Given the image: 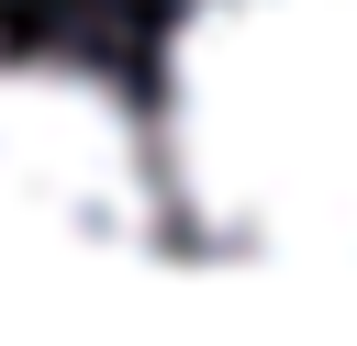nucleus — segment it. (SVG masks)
Wrapping results in <instances>:
<instances>
[{
    "instance_id": "obj_2",
    "label": "nucleus",
    "mask_w": 357,
    "mask_h": 346,
    "mask_svg": "<svg viewBox=\"0 0 357 346\" xmlns=\"http://www.w3.org/2000/svg\"><path fill=\"white\" fill-rule=\"evenodd\" d=\"M167 212V156L89 67L0 56V257L145 246Z\"/></svg>"
},
{
    "instance_id": "obj_1",
    "label": "nucleus",
    "mask_w": 357,
    "mask_h": 346,
    "mask_svg": "<svg viewBox=\"0 0 357 346\" xmlns=\"http://www.w3.org/2000/svg\"><path fill=\"white\" fill-rule=\"evenodd\" d=\"M167 201L234 257H357V0H201L178 22Z\"/></svg>"
}]
</instances>
